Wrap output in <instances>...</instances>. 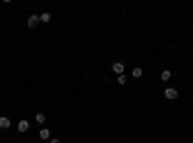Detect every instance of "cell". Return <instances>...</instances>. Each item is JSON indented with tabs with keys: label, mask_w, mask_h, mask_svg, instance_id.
I'll return each instance as SVG.
<instances>
[{
	"label": "cell",
	"mask_w": 193,
	"mask_h": 143,
	"mask_svg": "<svg viewBox=\"0 0 193 143\" xmlns=\"http://www.w3.org/2000/svg\"><path fill=\"white\" fill-rule=\"evenodd\" d=\"M124 62H114L112 64V72H116L118 73V76H122V73H124Z\"/></svg>",
	"instance_id": "cell-1"
},
{
	"label": "cell",
	"mask_w": 193,
	"mask_h": 143,
	"mask_svg": "<svg viewBox=\"0 0 193 143\" xmlns=\"http://www.w3.org/2000/svg\"><path fill=\"white\" fill-rule=\"evenodd\" d=\"M35 120L39 122V124H43V122H44V114H37V116H35Z\"/></svg>",
	"instance_id": "cell-10"
},
{
	"label": "cell",
	"mask_w": 193,
	"mask_h": 143,
	"mask_svg": "<svg viewBox=\"0 0 193 143\" xmlns=\"http://www.w3.org/2000/svg\"><path fill=\"white\" fill-rule=\"evenodd\" d=\"M39 137H41V139H48V137H50V132H48V130H41Z\"/></svg>",
	"instance_id": "cell-6"
},
{
	"label": "cell",
	"mask_w": 193,
	"mask_h": 143,
	"mask_svg": "<svg viewBox=\"0 0 193 143\" xmlns=\"http://www.w3.org/2000/svg\"><path fill=\"white\" fill-rule=\"evenodd\" d=\"M39 19H41V21H44V23H48V21H50V14H47V12H44V14L39 16Z\"/></svg>",
	"instance_id": "cell-7"
},
{
	"label": "cell",
	"mask_w": 193,
	"mask_h": 143,
	"mask_svg": "<svg viewBox=\"0 0 193 143\" xmlns=\"http://www.w3.org/2000/svg\"><path fill=\"white\" fill-rule=\"evenodd\" d=\"M131 73H133V77H141V68H133V72H131Z\"/></svg>",
	"instance_id": "cell-9"
},
{
	"label": "cell",
	"mask_w": 193,
	"mask_h": 143,
	"mask_svg": "<svg viewBox=\"0 0 193 143\" xmlns=\"http://www.w3.org/2000/svg\"><path fill=\"white\" fill-rule=\"evenodd\" d=\"M164 97H166V99H178V91L172 89V87H168L166 91H164Z\"/></svg>",
	"instance_id": "cell-2"
},
{
	"label": "cell",
	"mask_w": 193,
	"mask_h": 143,
	"mask_svg": "<svg viewBox=\"0 0 193 143\" xmlns=\"http://www.w3.org/2000/svg\"><path fill=\"white\" fill-rule=\"evenodd\" d=\"M39 21H41L39 16H29V19H27V25H29V27H35Z\"/></svg>",
	"instance_id": "cell-3"
},
{
	"label": "cell",
	"mask_w": 193,
	"mask_h": 143,
	"mask_svg": "<svg viewBox=\"0 0 193 143\" xmlns=\"http://www.w3.org/2000/svg\"><path fill=\"white\" fill-rule=\"evenodd\" d=\"M50 143H60V139H52V141H50Z\"/></svg>",
	"instance_id": "cell-12"
},
{
	"label": "cell",
	"mask_w": 193,
	"mask_h": 143,
	"mask_svg": "<svg viewBox=\"0 0 193 143\" xmlns=\"http://www.w3.org/2000/svg\"><path fill=\"white\" fill-rule=\"evenodd\" d=\"M118 83H120V85L126 83V76H124V73H122V76H118Z\"/></svg>",
	"instance_id": "cell-11"
},
{
	"label": "cell",
	"mask_w": 193,
	"mask_h": 143,
	"mask_svg": "<svg viewBox=\"0 0 193 143\" xmlns=\"http://www.w3.org/2000/svg\"><path fill=\"white\" fill-rule=\"evenodd\" d=\"M18 130H19V132H27V130H29V122H27V120H21L18 124Z\"/></svg>",
	"instance_id": "cell-5"
},
{
	"label": "cell",
	"mask_w": 193,
	"mask_h": 143,
	"mask_svg": "<svg viewBox=\"0 0 193 143\" xmlns=\"http://www.w3.org/2000/svg\"><path fill=\"white\" fill-rule=\"evenodd\" d=\"M0 128H2V130L10 128V118H6V116H0Z\"/></svg>",
	"instance_id": "cell-4"
},
{
	"label": "cell",
	"mask_w": 193,
	"mask_h": 143,
	"mask_svg": "<svg viewBox=\"0 0 193 143\" xmlns=\"http://www.w3.org/2000/svg\"><path fill=\"white\" fill-rule=\"evenodd\" d=\"M170 76H172L170 72H168V70H164V72H162V76H160V79H162V81H168V79H170Z\"/></svg>",
	"instance_id": "cell-8"
}]
</instances>
